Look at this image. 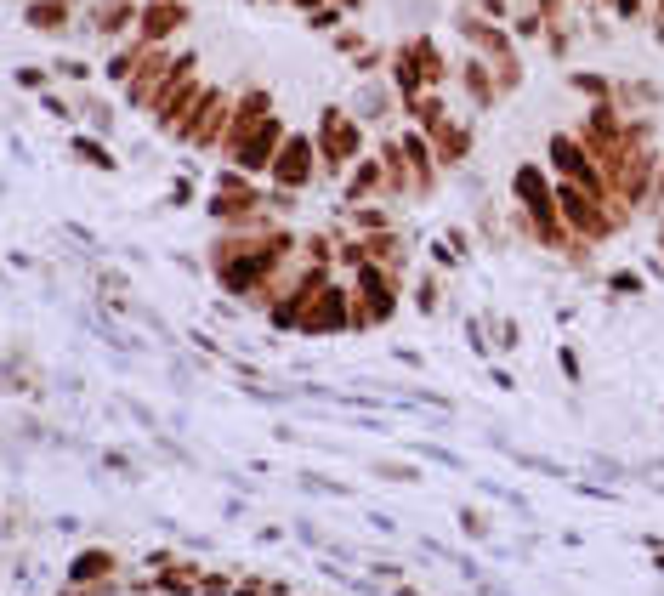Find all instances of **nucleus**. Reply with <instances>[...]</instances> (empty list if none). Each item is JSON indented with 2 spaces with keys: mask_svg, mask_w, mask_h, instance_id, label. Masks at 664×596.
Segmentation results:
<instances>
[{
  "mask_svg": "<svg viewBox=\"0 0 664 596\" xmlns=\"http://www.w3.org/2000/svg\"><path fill=\"white\" fill-rule=\"evenodd\" d=\"M511 205H517V233L523 239H534L540 250H551V256H562V250L574 245V233H568V222H562L557 211V176L545 171V165H517L511 171Z\"/></svg>",
  "mask_w": 664,
  "mask_h": 596,
  "instance_id": "f257e3e1",
  "label": "nucleus"
},
{
  "mask_svg": "<svg viewBox=\"0 0 664 596\" xmlns=\"http://www.w3.org/2000/svg\"><path fill=\"white\" fill-rule=\"evenodd\" d=\"M313 142H318V159H324V171H330V176H347L352 159L369 154V148H364V120H358L352 108H324V114H318Z\"/></svg>",
  "mask_w": 664,
  "mask_h": 596,
  "instance_id": "f03ea898",
  "label": "nucleus"
},
{
  "mask_svg": "<svg viewBox=\"0 0 664 596\" xmlns=\"http://www.w3.org/2000/svg\"><path fill=\"white\" fill-rule=\"evenodd\" d=\"M318 142L307 137V131H284L279 154H273V165H267V188H290V193H307L318 176Z\"/></svg>",
  "mask_w": 664,
  "mask_h": 596,
  "instance_id": "7ed1b4c3",
  "label": "nucleus"
},
{
  "mask_svg": "<svg viewBox=\"0 0 664 596\" xmlns=\"http://www.w3.org/2000/svg\"><path fill=\"white\" fill-rule=\"evenodd\" d=\"M284 142V120L279 114H267V120H256L250 131H239V137L222 148V165H233V171L245 176H267V165H273V154H279Z\"/></svg>",
  "mask_w": 664,
  "mask_h": 596,
  "instance_id": "20e7f679",
  "label": "nucleus"
},
{
  "mask_svg": "<svg viewBox=\"0 0 664 596\" xmlns=\"http://www.w3.org/2000/svg\"><path fill=\"white\" fill-rule=\"evenodd\" d=\"M205 211H210V222H222V228H250V222H267V188H262V182L210 188Z\"/></svg>",
  "mask_w": 664,
  "mask_h": 596,
  "instance_id": "39448f33",
  "label": "nucleus"
},
{
  "mask_svg": "<svg viewBox=\"0 0 664 596\" xmlns=\"http://www.w3.org/2000/svg\"><path fill=\"white\" fill-rule=\"evenodd\" d=\"M296 330L301 335H341V330H352V284L330 279L313 301H307V307H301Z\"/></svg>",
  "mask_w": 664,
  "mask_h": 596,
  "instance_id": "423d86ee",
  "label": "nucleus"
},
{
  "mask_svg": "<svg viewBox=\"0 0 664 596\" xmlns=\"http://www.w3.org/2000/svg\"><path fill=\"white\" fill-rule=\"evenodd\" d=\"M386 193V165H381V154H364V159H352L347 165V176H341V205H375Z\"/></svg>",
  "mask_w": 664,
  "mask_h": 596,
  "instance_id": "0eeeda50",
  "label": "nucleus"
},
{
  "mask_svg": "<svg viewBox=\"0 0 664 596\" xmlns=\"http://www.w3.org/2000/svg\"><path fill=\"white\" fill-rule=\"evenodd\" d=\"M426 142H432V154H437L443 171H460V165L472 159V148H477V137H472V125L466 120H437L432 131H426Z\"/></svg>",
  "mask_w": 664,
  "mask_h": 596,
  "instance_id": "6e6552de",
  "label": "nucleus"
},
{
  "mask_svg": "<svg viewBox=\"0 0 664 596\" xmlns=\"http://www.w3.org/2000/svg\"><path fill=\"white\" fill-rule=\"evenodd\" d=\"M188 23V6L182 0H154L148 12H142V46H159L165 35H176Z\"/></svg>",
  "mask_w": 664,
  "mask_h": 596,
  "instance_id": "1a4fd4ad",
  "label": "nucleus"
},
{
  "mask_svg": "<svg viewBox=\"0 0 664 596\" xmlns=\"http://www.w3.org/2000/svg\"><path fill=\"white\" fill-rule=\"evenodd\" d=\"M69 574H74V585H108V579L120 574V557L103 551V545H86V551L69 562Z\"/></svg>",
  "mask_w": 664,
  "mask_h": 596,
  "instance_id": "9d476101",
  "label": "nucleus"
},
{
  "mask_svg": "<svg viewBox=\"0 0 664 596\" xmlns=\"http://www.w3.org/2000/svg\"><path fill=\"white\" fill-rule=\"evenodd\" d=\"M460 86H466L472 108H494V103H500V86H494L489 57H466V63H460Z\"/></svg>",
  "mask_w": 664,
  "mask_h": 596,
  "instance_id": "9b49d317",
  "label": "nucleus"
},
{
  "mask_svg": "<svg viewBox=\"0 0 664 596\" xmlns=\"http://www.w3.org/2000/svg\"><path fill=\"white\" fill-rule=\"evenodd\" d=\"M613 108H619V114H642V108H659V86H653V80H630V86H613Z\"/></svg>",
  "mask_w": 664,
  "mask_h": 596,
  "instance_id": "f8f14e48",
  "label": "nucleus"
},
{
  "mask_svg": "<svg viewBox=\"0 0 664 596\" xmlns=\"http://www.w3.org/2000/svg\"><path fill=\"white\" fill-rule=\"evenodd\" d=\"M352 114H358L364 125L386 120V114H392V91H386V86H364L358 97H352Z\"/></svg>",
  "mask_w": 664,
  "mask_h": 596,
  "instance_id": "ddd939ff",
  "label": "nucleus"
},
{
  "mask_svg": "<svg viewBox=\"0 0 664 596\" xmlns=\"http://www.w3.org/2000/svg\"><path fill=\"white\" fill-rule=\"evenodd\" d=\"M69 154L80 159V165H97V171H120V159L108 154L103 142L91 137V131H86V137H74V142H69Z\"/></svg>",
  "mask_w": 664,
  "mask_h": 596,
  "instance_id": "4468645a",
  "label": "nucleus"
},
{
  "mask_svg": "<svg viewBox=\"0 0 664 596\" xmlns=\"http://www.w3.org/2000/svg\"><path fill=\"white\" fill-rule=\"evenodd\" d=\"M69 12H74V0H35L23 18L35 23V29H63V23H69Z\"/></svg>",
  "mask_w": 664,
  "mask_h": 596,
  "instance_id": "2eb2a0df",
  "label": "nucleus"
},
{
  "mask_svg": "<svg viewBox=\"0 0 664 596\" xmlns=\"http://www.w3.org/2000/svg\"><path fill=\"white\" fill-rule=\"evenodd\" d=\"M568 86H574L585 103H608V97H613V80H608V74H591V69H574V74H568Z\"/></svg>",
  "mask_w": 664,
  "mask_h": 596,
  "instance_id": "dca6fc26",
  "label": "nucleus"
},
{
  "mask_svg": "<svg viewBox=\"0 0 664 596\" xmlns=\"http://www.w3.org/2000/svg\"><path fill=\"white\" fill-rule=\"evenodd\" d=\"M437 301H443V273H420V279H415V307L432 318Z\"/></svg>",
  "mask_w": 664,
  "mask_h": 596,
  "instance_id": "f3484780",
  "label": "nucleus"
},
{
  "mask_svg": "<svg viewBox=\"0 0 664 596\" xmlns=\"http://www.w3.org/2000/svg\"><path fill=\"white\" fill-rule=\"evenodd\" d=\"M602 284H608L613 296H642V290H647V279H642V273H630V267H619V273H608V279H602Z\"/></svg>",
  "mask_w": 664,
  "mask_h": 596,
  "instance_id": "a211bd4d",
  "label": "nucleus"
},
{
  "mask_svg": "<svg viewBox=\"0 0 664 596\" xmlns=\"http://www.w3.org/2000/svg\"><path fill=\"white\" fill-rule=\"evenodd\" d=\"M199 591L205 596H233V579L228 574H199Z\"/></svg>",
  "mask_w": 664,
  "mask_h": 596,
  "instance_id": "6ab92c4d",
  "label": "nucleus"
},
{
  "mask_svg": "<svg viewBox=\"0 0 664 596\" xmlns=\"http://www.w3.org/2000/svg\"><path fill=\"white\" fill-rule=\"evenodd\" d=\"M307 23H313V29H335L341 12H335V6H318V12H307Z\"/></svg>",
  "mask_w": 664,
  "mask_h": 596,
  "instance_id": "aec40b11",
  "label": "nucleus"
},
{
  "mask_svg": "<svg viewBox=\"0 0 664 596\" xmlns=\"http://www.w3.org/2000/svg\"><path fill=\"white\" fill-rule=\"evenodd\" d=\"M18 86H29V91H46V69H18Z\"/></svg>",
  "mask_w": 664,
  "mask_h": 596,
  "instance_id": "412c9836",
  "label": "nucleus"
},
{
  "mask_svg": "<svg viewBox=\"0 0 664 596\" xmlns=\"http://www.w3.org/2000/svg\"><path fill=\"white\" fill-rule=\"evenodd\" d=\"M494 335H500V347H517V341H523V335H517V324H511V318H500V330H494Z\"/></svg>",
  "mask_w": 664,
  "mask_h": 596,
  "instance_id": "4be33fe9",
  "label": "nucleus"
},
{
  "mask_svg": "<svg viewBox=\"0 0 664 596\" xmlns=\"http://www.w3.org/2000/svg\"><path fill=\"white\" fill-rule=\"evenodd\" d=\"M460 523H466V528H472V534H477V540H483V534H489V523H483V517H477V511H460Z\"/></svg>",
  "mask_w": 664,
  "mask_h": 596,
  "instance_id": "5701e85b",
  "label": "nucleus"
},
{
  "mask_svg": "<svg viewBox=\"0 0 664 596\" xmlns=\"http://www.w3.org/2000/svg\"><path fill=\"white\" fill-rule=\"evenodd\" d=\"M562 375H568V381H579V352H568V347H562Z\"/></svg>",
  "mask_w": 664,
  "mask_h": 596,
  "instance_id": "b1692460",
  "label": "nucleus"
},
{
  "mask_svg": "<svg viewBox=\"0 0 664 596\" xmlns=\"http://www.w3.org/2000/svg\"><path fill=\"white\" fill-rule=\"evenodd\" d=\"M647 211H664V159H659V182H653V205Z\"/></svg>",
  "mask_w": 664,
  "mask_h": 596,
  "instance_id": "393cba45",
  "label": "nucleus"
}]
</instances>
